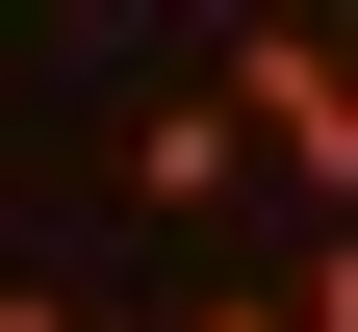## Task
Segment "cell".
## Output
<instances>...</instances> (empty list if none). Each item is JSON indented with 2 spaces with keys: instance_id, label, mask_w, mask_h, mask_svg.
Instances as JSON below:
<instances>
[{
  "instance_id": "cell-6",
  "label": "cell",
  "mask_w": 358,
  "mask_h": 332,
  "mask_svg": "<svg viewBox=\"0 0 358 332\" xmlns=\"http://www.w3.org/2000/svg\"><path fill=\"white\" fill-rule=\"evenodd\" d=\"M333 52H358V26H333Z\"/></svg>"
},
{
  "instance_id": "cell-3",
  "label": "cell",
  "mask_w": 358,
  "mask_h": 332,
  "mask_svg": "<svg viewBox=\"0 0 358 332\" xmlns=\"http://www.w3.org/2000/svg\"><path fill=\"white\" fill-rule=\"evenodd\" d=\"M282 332H358V230H307V281H282Z\"/></svg>"
},
{
  "instance_id": "cell-5",
  "label": "cell",
  "mask_w": 358,
  "mask_h": 332,
  "mask_svg": "<svg viewBox=\"0 0 358 332\" xmlns=\"http://www.w3.org/2000/svg\"><path fill=\"white\" fill-rule=\"evenodd\" d=\"M0 332H77V307H52V281H0Z\"/></svg>"
},
{
  "instance_id": "cell-2",
  "label": "cell",
  "mask_w": 358,
  "mask_h": 332,
  "mask_svg": "<svg viewBox=\"0 0 358 332\" xmlns=\"http://www.w3.org/2000/svg\"><path fill=\"white\" fill-rule=\"evenodd\" d=\"M128 205H154V230H205V205H256V128L205 103V77H179V103H128Z\"/></svg>"
},
{
  "instance_id": "cell-4",
  "label": "cell",
  "mask_w": 358,
  "mask_h": 332,
  "mask_svg": "<svg viewBox=\"0 0 358 332\" xmlns=\"http://www.w3.org/2000/svg\"><path fill=\"white\" fill-rule=\"evenodd\" d=\"M179 332H282V281H231V307H179Z\"/></svg>"
},
{
  "instance_id": "cell-1",
  "label": "cell",
  "mask_w": 358,
  "mask_h": 332,
  "mask_svg": "<svg viewBox=\"0 0 358 332\" xmlns=\"http://www.w3.org/2000/svg\"><path fill=\"white\" fill-rule=\"evenodd\" d=\"M205 103L256 128V179H282L307 230H358V52H333V26H307V0H282V26H231V52H205Z\"/></svg>"
}]
</instances>
